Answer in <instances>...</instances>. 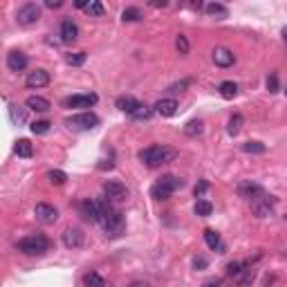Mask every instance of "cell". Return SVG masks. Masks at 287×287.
Masks as SVG:
<instances>
[{"label": "cell", "mask_w": 287, "mask_h": 287, "mask_svg": "<svg viewBox=\"0 0 287 287\" xmlns=\"http://www.w3.org/2000/svg\"><path fill=\"white\" fill-rule=\"evenodd\" d=\"M96 204H99V222L106 229V234L110 238L121 236L123 229H126V220H123L121 211H117L108 200H96Z\"/></svg>", "instance_id": "1"}, {"label": "cell", "mask_w": 287, "mask_h": 287, "mask_svg": "<svg viewBox=\"0 0 287 287\" xmlns=\"http://www.w3.org/2000/svg\"><path fill=\"white\" fill-rule=\"evenodd\" d=\"M175 157H177V150L170 148V146H148V148L139 150V160L146 166H150V168L168 164V162H173Z\"/></svg>", "instance_id": "2"}, {"label": "cell", "mask_w": 287, "mask_h": 287, "mask_svg": "<svg viewBox=\"0 0 287 287\" xmlns=\"http://www.w3.org/2000/svg\"><path fill=\"white\" fill-rule=\"evenodd\" d=\"M182 186H184V180H180V177H175V175H162L160 180H157V184H153L150 195H153L155 200H166V197H170L173 193L177 191V189H182Z\"/></svg>", "instance_id": "3"}, {"label": "cell", "mask_w": 287, "mask_h": 287, "mask_svg": "<svg viewBox=\"0 0 287 287\" xmlns=\"http://www.w3.org/2000/svg\"><path fill=\"white\" fill-rule=\"evenodd\" d=\"M18 249L27 256H43L49 251V240L43 234L27 236V238H23L21 242H18Z\"/></svg>", "instance_id": "4"}, {"label": "cell", "mask_w": 287, "mask_h": 287, "mask_svg": "<svg viewBox=\"0 0 287 287\" xmlns=\"http://www.w3.org/2000/svg\"><path fill=\"white\" fill-rule=\"evenodd\" d=\"M274 207H276V197L267 195V193H263V195L251 200V213H254L256 218H269L271 213H274Z\"/></svg>", "instance_id": "5"}, {"label": "cell", "mask_w": 287, "mask_h": 287, "mask_svg": "<svg viewBox=\"0 0 287 287\" xmlns=\"http://www.w3.org/2000/svg\"><path fill=\"white\" fill-rule=\"evenodd\" d=\"M96 123H99V117L95 112H81V115L65 119V126L72 128V130H92Z\"/></svg>", "instance_id": "6"}, {"label": "cell", "mask_w": 287, "mask_h": 287, "mask_svg": "<svg viewBox=\"0 0 287 287\" xmlns=\"http://www.w3.org/2000/svg\"><path fill=\"white\" fill-rule=\"evenodd\" d=\"M103 193H106L108 202H123V200H128V189L119 180H108L103 184Z\"/></svg>", "instance_id": "7"}, {"label": "cell", "mask_w": 287, "mask_h": 287, "mask_svg": "<svg viewBox=\"0 0 287 287\" xmlns=\"http://www.w3.org/2000/svg\"><path fill=\"white\" fill-rule=\"evenodd\" d=\"M38 18H41V7L34 5V2H27V5H23L21 9L16 11V21H18V25H23V27H29V25H34V23H38Z\"/></svg>", "instance_id": "8"}, {"label": "cell", "mask_w": 287, "mask_h": 287, "mask_svg": "<svg viewBox=\"0 0 287 287\" xmlns=\"http://www.w3.org/2000/svg\"><path fill=\"white\" fill-rule=\"evenodd\" d=\"M34 215H36V220L41 224H54L56 220H59V211H56L52 204H48V202L36 204V209H34Z\"/></svg>", "instance_id": "9"}, {"label": "cell", "mask_w": 287, "mask_h": 287, "mask_svg": "<svg viewBox=\"0 0 287 287\" xmlns=\"http://www.w3.org/2000/svg\"><path fill=\"white\" fill-rule=\"evenodd\" d=\"M83 242H85V234L79 227H68L63 231V245L68 249H79V247H83Z\"/></svg>", "instance_id": "10"}, {"label": "cell", "mask_w": 287, "mask_h": 287, "mask_svg": "<svg viewBox=\"0 0 287 287\" xmlns=\"http://www.w3.org/2000/svg\"><path fill=\"white\" fill-rule=\"evenodd\" d=\"M99 101V96L95 92H88V95H74V96H68L63 99V106L65 108H90Z\"/></svg>", "instance_id": "11"}, {"label": "cell", "mask_w": 287, "mask_h": 287, "mask_svg": "<svg viewBox=\"0 0 287 287\" xmlns=\"http://www.w3.org/2000/svg\"><path fill=\"white\" fill-rule=\"evenodd\" d=\"M213 61H215V65H220V68H231V65L236 63V54L227 48H215L213 49Z\"/></svg>", "instance_id": "12"}, {"label": "cell", "mask_w": 287, "mask_h": 287, "mask_svg": "<svg viewBox=\"0 0 287 287\" xmlns=\"http://www.w3.org/2000/svg\"><path fill=\"white\" fill-rule=\"evenodd\" d=\"M7 68H9L11 72H23V70L27 68V56L23 52H18V49H11V52L7 54Z\"/></svg>", "instance_id": "13"}, {"label": "cell", "mask_w": 287, "mask_h": 287, "mask_svg": "<svg viewBox=\"0 0 287 287\" xmlns=\"http://www.w3.org/2000/svg\"><path fill=\"white\" fill-rule=\"evenodd\" d=\"M27 88H45L49 83V72L48 70H34L27 74Z\"/></svg>", "instance_id": "14"}, {"label": "cell", "mask_w": 287, "mask_h": 287, "mask_svg": "<svg viewBox=\"0 0 287 287\" xmlns=\"http://www.w3.org/2000/svg\"><path fill=\"white\" fill-rule=\"evenodd\" d=\"M263 186L261 184H256V182H242V184H238V195L240 197H245V200H254V197L263 195Z\"/></svg>", "instance_id": "15"}, {"label": "cell", "mask_w": 287, "mask_h": 287, "mask_svg": "<svg viewBox=\"0 0 287 287\" xmlns=\"http://www.w3.org/2000/svg\"><path fill=\"white\" fill-rule=\"evenodd\" d=\"M79 211L85 220L99 222V204H96V200H83V202L79 204Z\"/></svg>", "instance_id": "16"}, {"label": "cell", "mask_w": 287, "mask_h": 287, "mask_svg": "<svg viewBox=\"0 0 287 287\" xmlns=\"http://www.w3.org/2000/svg\"><path fill=\"white\" fill-rule=\"evenodd\" d=\"M79 38V27H76L74 21H63L61 23V41L63 43H74Z\"/></svg>", "instance_id": "17"}, {"label": "cell", "mask_w": 287, "mask_h": 287, "mask_svg": "<svg viewBox=\"0 0 287 287\" xmlns=\"http://www.w3.org/2000/svg\"><path fill=\"white\" fill-rule=\"evenodd\" d=\"M155 112L162 115V117H173L177 112V101L175 99H160L155 103Z\"/></svg>", "instance_id": "18"}, {"label": "cell", "mask_w": 287, "mask_h": 287, "mask_svg": "<svg viewBox=\"0 0 287 287\" xmlns=\"http://www.w3.org/2000/svg\"><path fill=\"white\" fill-rule=\"evenodd\" d=\"M139 106H142V103H139L137 99H133V96H119L117 99V108L121 112H126V115H130V117L135 115V110H137Z\"/></svg>", "instance_id": "19"}, {"label": "cell", "mask_w": 287, "mask_h": 287, "mask_svg": "<svg viewBox=\"0 0 287 287\" xmlns=\"http://www.w3.org/2000/svg\"><path fill=\"white\" fill-rule=\"evenodd\" d=\"M9 117H11V121L16 123V126H23V123H27V108L18 106V103H11L9 106Z\"/></svg>", "instance_id": "20"}, {"label": "cell", "mask_w": 287, "mask_h": 287, "mask_svg": "<svg viewBox=\"0 0 287 287\" xmlns=\"http://www.w3.org/2000/svg\"><path fill=\"white\" fill-rule=\"evenodd\" d=\"M25 106L29 108V110H36V112H48L49 110V101L48 99H43V96H29L25 101Z\"/></svg>", "instance_id": "21"}, {"label": "cell", "mask_w": 287, "mask_h": 287, "mask_svg": "<svg viewBox=\"0 0 287 287\" xmlns=\"http://www.w3.org/2000/svg\"><path fill=\"white\" fill-rule=\"evenodd\" d=\"M218 90L224 99H236V96H238V85H236L234 81H222Z\"/></svg>", "instance_id": "22"}, {"label": "cell", "mask_w": 287, "mask_h": 287, "mask_svg": "<svg viewBox=\"0 0 287 287\" xmlns=\"http://www.w3.org/2000/svg\"><path fill=\"white\" fill-rule=\"evenodd\" d=\"M83 285L85 287H106V281H103L96 271H88L83 276Z\"/></svg>", "instance_id": "23"}, {"label": "cell", "mask_w": 287, "mask_h": 287, "mask_svg": "<svg viewBox=\"0 0 287 287\" xmlns=\"http://www.w3.org/2000/svg\"><path fill=\"white\" fill-rule=\"evenodd\" d=\"M242 123H245V119H242V115H234V117L229 119V126H227V133L231 135V137H236V135L242 130Z\"/></svg>", "instance_id": "24"}, {"label": "cell", "mask_w": 287, "mask_h": 287, "mask_svg": "<svg viewBox=\"0 0 287 287\" xmlns=\"http://www.w3.org/2000/svg\"><path fill=\"white\" fill-rule=\"evenodd\" d=\"M204 130V123L200 121V119H193V121H189L184 126V133L189 135V137H197V135H202Z\"/></svg>", "instance_id": "25"}, {"label": "cell", "mask_w": 287, "mask_h": 287, "mask_svg": "<svg viewBox=\"0 0 287 287\" xmlns=\"http://www.w3.org/2000/svg\"><path fill=\"white\" fill-rule=\"evenodd\" d=\"M254 278H256V269L247 267V269H242V271H240V276H238V285H240V287H251Z\"/></svg>", "instance_id": "26"}, {"label": "cell", "mask_w": 287, "mask_h": 287, "mask_svg": "<svg viewBox=\"0 0 287 287\" xmlns=\"http://www.w3.org/2000/svg\"><path fill=\"white\" fill-rule=\"evenodd\" d=\"M204 9H207V14H211V16H218V18H227V16H229L227 7L220 5V2H209Z\"/></svg>", "instance_id": "27"}, {"label": "cell", "mask_w": 287, "mask_h": 287, "mask_svg": "<svg viewBox=\"0 0 287 287\" xmlns=\"http://www.w3.org/2000/svg\"><path fill=\"white\" fill-rule=\"evenodd\" d=\"M16 153H18V157H32L34 146L27 142V139H18L16 142Z\"/></svg>", "instance_id": "28"}, {"label": "cell", "mask_w": 287, "mask_h": 287, "mask_svg": "<svg viewBox=\"0 0 287 287\" xmlns=\"http://www.w3.org/2000/svg\"><path fill=\"white\" fill-rule=\"evenodd\" d=\"M242 150L249 155H263L267 150V146L261 142H247V144H242Z\"/></svg>", "instance_id": "29"}, {"label": "cell", "mask_w": 287, "mask_h": 287, "mask_svg": "<svg viewBox=\"0 0 287 287\" xmlns=\"http://www.w3.org/2000/svg\"><path fill=\"white\" fill-rule=\"evenodd\" d=\"M211 211H213V204L209 200H197L195 202V215L207 218V215H211Z\"/></svg>", "instance_id": "30"}, {"label": "cell", "mask_w": 287, "mask_h": 287, "mask_svg": "<svg viewBox=\"0 0 287 287\" xmlns=\"http://www.w3.org/2000/svg\"><path fill=\"white\" fill-rule=\"evenodd\" d=\"M204 240H207V245L211 249H220V236L218 231H213V229H204Z\"/></svg>", "instance_id": "31"}, {"label": "cell", "mask_w": 287, "mask_h": 287, "mask_svg": "<svg viewBox=\"0 0 287 287\" xmlns=\"http://www.w3.org/2000/svg\"><path fill=\"white\" fill-rule=\"evenodd\" d=\"M123 23H135V21H142V11L137 9V7H126L121 14Z\"/></svg>", "instance_id": "32"}, {"label": "cell", "mask_w": 287, "mask_h": 287, "mask_svg": "<svg viewBox=\"0 0 287 287\" xmlns=\"http://www.w3.org/2000/svg\"><path fill=\"white\" fill-rule=\"evenodd\" d=\"M65 63L72 68H79L85 63V52H74V54H65Z\"/></svg>", "instance_id": "33"}, {"label": "cell", "mask_w": 287, "mask_h": 287, "mask_svg": "<svg viewBox=\"0 0 287 287\" xmlns=\"http://www.w3.org/2000/svg\"><path fill=\"white\" fill-rule=\"evenodd\" d=\"M85 11H88L90 16H95V18H101L103 14H106L103 5H101V2H96V0H90V2H88V7H85Z\"/></svg>", "instance_id": "34"}, {"label": "cell", "mask_w": 287, "mask_h": 287, "mask_svg": "<svg viewBox=\"0 0 287 287\" xmlns=\"http://www.w3.org/2000/svg\"><path fill=\"white\" fill-rule=\"evenodd\" d=\"M49 126H52L49 121L41 119V121H34L29 128H32V133H34V135H45V133H49Z\"/></svg>", "instance_id": "35"}, {"label": "cell", "mask_w": 287, "mask_h": 287, "mask_svg": "<svg viewBox=\"0 0 287 287\" xmlns=\"http://www.w3.org/2000/svg\"><path fill=\"white\" fill-rule=\"evenodd\" d=\"M48 177H49V182H52V184H56V186L65 184V180H68V175H65L63 170H49Z\"/></svg>", "instance_id": "36"}, {"label": "cell", "mask_w": 287, "mask_h": 287, "mask_svg": "<svg viewBox=\"0 0 287 287\" xmlns=\"http://www.w3.org/2000/svg\"><path fill=\"white\" fill-rule=\"evenodd\" d=\"M133 117H135V119H150V117H153V108L146 106V103H142V106L135 110Z\"/></svg>", "instance_id": "37"}, {"label": "cell", "mask_w": 287, "mask_h": 287, "mask_svg": "<svg viewBox=\"0 0 287 287\" xmlns=\"http://www.w3.org/2000/svg\"><path fill=\"white\" fill-rule=\"evenodd\" d=\"M267 90H269L271 95H276V92L281 90V85H278V74H276V72H271V74L267 76Z\"/></svg>", "instance_id": "38"}, {"label": "cell", "mask_w": 287, "mask_h": 287, "mask_svg": "<svg viewBox=\"0 0 287 287\" xmlns=\"http://www.w3.org/2000/svg\"><path fill=\"white\" fill-rule=\"evenodd\" d=\"M242 267H247V263H229V265H227V274H229V276H240Z\"/></svg>", "instance_id": "39"}, {"label": "cell", "mask_w": 287, "mask_h": 287, "mask_svg": "<svg viewBox=\"0 0 287 287\" xmlns=\"http://www.w3.org/2000/svg\"><path fill=\"white\" fill-rule=\"evenodd\" d=\"M175 48H177V52H180V54H189V41H186L184 34H180V36H177Z\"/></svg>", "instance_id": "40"}, {"label": "cell", "mask_w": 287, "mask_h": 287, "mask_svg": "<svg viewBox=\"0 0 287 287\" xmlns=\"http://www.w3.org/2000/svg\"><path fill=\"white\" fill-rule=\"evenodd\" d=\"M207 189H209V182H207V180H200V182H197V186H195V191H193V193H195V197H202Z\"/></svg>", "instance_id": "41"}, {"label": "cell", "mask_w": 287, "mask_h": 287, "mask_svg": "<svg viewBox=\"0 0 287 287\" xmlns=\"http://www.w3.org/2000/svg\"><path fill=\"white\" fill-rule=\"evenodd\" d=\"M193 267H195V269H207V258H204V256H195V258H193Z\"/></svg>", "instance_id": "42"}, {"label": "cell", "mask_w": 287, "mask_h": 287, "mask_svg": "<svg viewBox=\"0 0 287 287\" xmlns=\"http://www.w3.org/2000/svg\"><path fill=\"white\" fill-rule=\"evenodd\" d=\"M189 83H191V81H189V79L180 81V83H173V85H170V88H168V92H182V90H184V88H186V85H189Z\"/></svg>", "instance_id": "43"}, {"label": "cell", "mask_w": 287, "mask_h": 287, "mask_svg": "<svg viewBox=\"0 0 287 287\" xmlns=\"http://www.w3.org/2000/svg\"><path fill=\"white\" fill-rule=\"evenodd\" d=\"M45 7H49V9H59V7H63V0H48Z\"/></svg>", "instance_id": "44"}, {"label": "cell", "mask_w": 287, "mask_h": 287, "mask_svg": "<svg viewBox=\"0 0 287 287\" xmlns=\"http://www.w3.org/2000/svg\"><path fill=\"white\" fill-rule=\"evenodd\" d=\"M128 287H150L148 283H144V281H135V283H130Z\"/></svg>", "instance_id": "45"}, {"label": "cell", "mask_w": 287, "mask_h": 287, "mask_svg": "<svg viewBox=\"0 0 287 287\" xmlns=\"http://www.w3.org/2000/svg\"><path fill=\"white\" fill-rule=\"evenodd\" d=\"M150 7H166V0H153V2H150Z\"/></svg>", "instance_id": "46"}, {"label": "cell", "mask_w": 287, "mask_h": 287, "mask_svg": "<svg viewBox=\"0 0 287 287\" xmlns=\"http://www.w3.org/2000/svg\"><path fill=\"white\" fill-rule=\"evenodd\" d=\"M271 283H274V276H267L265 278V287H271Z\"/></svg>", "instance_id": "47"}, {"label": "cell", "mask_w": 287, "mask_h": 287, "mask_svg": "<svg viewBox=\"0 0 287 287\" xmlns=\"http://www.w3.org/2000/svg\"><path fill=\"white\" fill-rule=\"evenodd\" d=\"M202 287H218V283H204Z\"/></svg>", "instance_id": "48"}, {"label": "cell", "mask_w": 287, "mask_h": 287, "mask_svg": "<svg viewBox=\"0 0 287 287\" xmlns=\"http://www.w3.org/2000/svg\"><path fill=\"white\" fill-rule=\"evenodd\" d=\"M283 38H285V43H287V27L283 29Z\"/></svg>", "instance_id": "49"}, {"label": "cell", "mask_w": 287, "mask_h": 287, "mask_svg": "<svg viewBox=\"0 0 287 287\" xmlns=\"http://www.w3.org/2000/svg\"><path fill=\"white\" fill-rule=\"evenodd\" d=\"M106 287H110V285H106Z\"/></svg>", "instance_id": "50"}, {"label": "cell", "mask_w": 287, "mask_h": 287, "mask_svg": "<svg viewBox=\"0 0 287 287\" xmlns=\"http://www.w3.org/2000/svg\"><path fill=\"white\" fill-rule=\"evenodd\" d=\"M285 95H287V90H285Z\"/></svg>", "instance_id": "51"}, {"label": "cell", "mask_w": 287, "mask_h": 287, "mask_svg": "<svg viewBox=\"0 0 287 287\" xmlns=\"http://www.w3.org/2000/svg\"><path fill=\"white\" fill-rule=\"evenodd\" d=\"M285 218H287V215H285Z\"/></svg>", "instance_id": "52"}]
</instances>
